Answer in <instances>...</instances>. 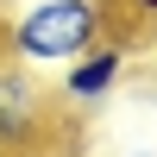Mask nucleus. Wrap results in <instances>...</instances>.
Listing matches in <instances>:
<instances>
[{
  "label": "nucleus",
  "instance_id": "obj_4",
  "mask_svg": "<svg viewBox=\"0 0 157 157\" xmlns=\"http://www.w3.org/2000/svg\"><path fill=\"white\" fill-rule=\"evenodd\" d=\"M113 19H120V25H157V0H113Z\"/></svg>",
  "mask_w": 157,
  "mask_h": 157
},
{
  "label": "nucleus",
  "instance_id": "obj_2",
  "mask_svg": "<svg viewBox=\"0 0 157 157\" xmlns=\"http://www.w3.org/2000/svg\"><path fill=\"white\" fill-rule=\"evenodd\" d=\"M50 132V101L19 57L0 63V151H32Z\"/></svg>",
  "mask_w": 157,
  "mask_h": 157
},
{
  "label": "nucleus",
  "instance_id": "obj_3",
  "mask_svg": "<svg viewBox=\"0 0 157 157\" xmlns=\"http://www.w3.org/2000/svg\"><path fill=\"white\" fill-rule=\"evenodd\" d=\"M120 75H126V38H101L94 50H82L75 63H63L57 94L69 101V107H101V101L120 88Z\"/></svg>",
  "mask_w": 157,
  "mask_h": 157
},
{
  "label": "nucleus",
  "instance_id": "obj_1",
  "mask_svg": "<svg viewBox=\"0 0 157 157\" xmlns=\"http://www.w3.org/2000/svg\"><path fill=\"white\" fill-rule=\"evenodd\" d=\"M113 0H32L6 25V50L25 69H63L101 38H113Z\"/></svg>",
  "mask_w": 157,
  "mask_h": 157
},
{
  "label": "nucleus",
  "instance_id": "obj_5",
  "mask_svg": "<svg viewBox=\"0 0 157 157\" xmlns=\"http://www.w3.org/2000/svg\"><path fill=\"white\" fill-rule=\"evenodd\" d=\"M151 44H157V32H151Z\"/></svg>",
  "mask_w": 157,
  "mask_h": 157
}]
</instances>
